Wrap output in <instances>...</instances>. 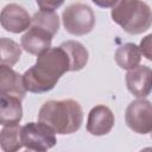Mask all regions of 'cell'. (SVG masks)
<instances>
[{
	"label": "cell",
	"mask_w": 152,
	"mask_h": 152,
	"mask_svg": "<svg viewBox=\"0 0 152 152\" xmlns=\"http://www.w3.org/2000/svg\"><path fill=\"white\" fill-rule=\"evenodd\" d=\"M38 121L51 128L55 134H71L80 129L83 124L81 104L71 99L46 101L39 109Z\"/></svg>",
	"instance_id": "2"
},
{
	"label": "cell",
	"mask_w": 152,
	"mask_h": 152,
	"mask_svg": "<svg viewBox=\"0 0 152 152\" xmlns=\"http://www.w3.org/2000/svg\"><path fill=\"white\" fill-rule=\"evenodd\" d=\"M20 126L11 125L5 126L0 131V147L5 152H15L23 147V142L20 139Z\"/></svg>",
	"instance_id": "15"
},
{
	"label": "cell",
	"mask_w": 152,
	"mask_h": 152,
	"mask_svg": "<svg viewBox=\"0 0 152 152\" xmlns=\"http://www.w3.org/2000/svg\"><path fill=\"white\" fill-rule=\"evenodd\" d=\"M31 26L39 27L53 37L59 28V18L55 11H39L31 18Z\"/></svg>",
	"instance_id": "16"
},
{
	"label": "cell",
	"mask_w": 152,
	"mask_h": 152,
	"mask_svg": "<svg viewBox=\"0 0 152 152\" xmlns=\"http://www.w3.org/2000/svg\"><path fill=\"white\" fill-rule=\"evenodd\" d=\"M125 120L127 126L135 133L147 134L152 131V104L150 101L138 99L126 108Z\"/></svg>",
	"instance_id": "6"
},
{
	"label": "cell",
	"mask_w": 152,
	"mask_h": 152,
	"mask_svg": "<svg viewBox=\"0 0 152 152\" xmlns=\"http://www.w3.org/2000/svg\"><path fill=\"white\" fill-rule=\"evenodd\" d=\"M110 15L129 34H140L151 27V8L142 0H118Z\"/></svg>",
	"instance_id": "3"
},
{
	"label": "cell",
	"mask_w": 152,
	"mask_h": 152,
	"mask_svg": "<svg viewBox=\"0 0 152 152\" xmlns=\"http://www.w3.org/2000/svg\"><path fill=\"white\" fill-rule=\"evenodd\" d=\"M95 5H97L99 7H102V8H109V7H113L118 0H91Z\"/></svg>",
	"instance_id": "20"
},
{
	"label": "cell",
	"mask_w": 152,
	"mask_h": 152,
	"mask_svg": "<svg viewBox=\"0 0 152 152\" xmlns=\"http://www.w3.org/2000/svg\"><path fill=\"white\" fill-rule=\"evenodd\" d=\"M68 55L70 62V71H80L88 63V50L76 40H66L59 45Z\"/></svg>",
	"instance_id": "13"
},
{
	"label": "cell",
	"mask_w": 152,
	"mask_h": 152,
	"mask_svg": "<svg viewBox=\"0 0 152 152\" xmlns=\"http://www.w3.org/2000/svg\"><path fill=\"white\" fill-rule=\"evenodd\" d=\"M23 119L21 100L12 96L0 97V125H17Z\"/></svg>",
	"instance_id": "12"
},
{
	"label": "cell",
	"mask_w": 152,
	"mask_h": 152,
	"mask_svg": "<svg viewBox=\"0 0 152 152\" xmlns=\"http://www.w3.org/2000/svg\"><path fill=\"white\" fill-rule=\"evenodd\" d=\"M23 146L30 151L44 152L52 148L57 140L55 132L42 122H28L20 128Z\"/></svg>",
	"instance_id": "5"
},
{
	"label": "cell",
	"mask_w": 152,
	"mask_h": 152,
	"mask_svg": "<svg viewBox=\"0 0 152 152\" xmlns=\"http://www.w3.org/2000/svg\"><path fill=\"white\" fill-rule=\"evenodd\" d=\"M62 20L66 32L74 36L88 34L95 26L94 11L86 4L69 5L63 11Z\"/></svg>",
	"instance_id": "4"
},
{
	"label": "cell",
	"mask_w": 152,
	"mask_h": 152,
	"mask_svg": "<svg viewBox=\"0 0 152 152\" xmlns=\"http://www.w3.org/2000/svg\"><path fill=\"white\" fill-rule=\"evenodd\" d=\"M21 56V46L10 38H0V64L14 65Z\"/></svg>",
	"instance_id": "17"
},
{
	"label": "cell",
	"mask_w": 152,
	"mask_h": 152,
	"mask_svg": "<svg viewBox=\"0 0 152 152\" xmlns=\"http://www.w3.org/2000/svg\"><path fill=\"white\" fill-rule=\"evenodd\" d=\"M26 89L23 82V75L13 70L10 65L0 64V97L12 96L19 100L25 97Z\"/></svg>",
	"instance_id": "9"
},
{
	"label": "cell",
	"mask_w": 152,
	"mask_h": 152,
	"mask_svg": "<svg viewBox=\"0 0 152 152\" xmlns=\"http://www.w3.org/2000/svg\"><path fill=\"white\" fill-rule=\"evenodd\" d=\"M115 118L110 108L104 104H97L93 107L88 114L87 131L96 137L108 134L114 127Z\"/></svg>",
	"instance_id": "8"
},
{
	"label": "cell",
	"mask_w": 152,
	"mask_h": 152,
	"mask_svg": "<svg viewBox=\"0 0 152 152\" xmlns=\"http://www.w3.org/2000/svg\"><path fill=\"white\" fill-rule=\"evenodd\" d=\"M152 71L146 65H137L126 74V86L131 94L144 99L151 93Z\"/></svg>",
	"instance_id": "10"
},
{
	"label": "cell",
	"mask_w": 152,
	"mask_h": 152,
	"mask_svg": "<svg viewBox=\"0 0 152 152\" xmlns=\"http://www.w3.org/2000/svg\"><path fill=\"white\" fill-rule=\"evenodd\" d=\"M70 71V62L66 52L61 48H49L40 52L37 62L23 75L26 91L40 94L55 88L61 76Z\"/></svg>",
	"instance_id": "1"
},
{
	"label": "cell",
	"mask_w": 152,
	"mask_h": 152,
	"mask_svg": "<svg viewBox=\"0 0 152 152\" xmlns=\"http://www.w3.org/2000/svg\"><path fill=\"white\" fill-rule=\"evenodd\" d=\"M151 39H152V36L151 34H147L141 42H140V45H139V50H140V53H142L146 59L151 61L152 59V52H151Z\"/></svg>",
	"instance_id": "19"
},
{
	"label": "cell",
	"mask_w": 152,
	"mask_h": 152,
	"mask_svg": "<svg viewBox=\"0 0 152 152\" xmlns=\"http://www.w3.org/2000/svg\"><path fill=\"white\" fill-rule=\"evenodd\" d=\"M115 62L116 64L125 70H131L139 65L141 61V53L139 46L134 43H126L119 46L115 51Z\"/></svg>",
	"instance_id": "14"
},
{
	"label": "cell",
	"mask_w": 152,
	"mask_h": 152,
	"mask_svg": "<svg viewBox=\"0 0 152 152\" xmlns=\"http://www.w3.org/2000/svg\"><path fill=\"white\" fill-rule=\"evenodd\" d=\"M52 38L53 37L46 31L36 26H30L27 32L23 34L20 39V46L26 52L38 56L40 52L51 46Z\"/></svg>",
	"instance_id": "11"
},
{
	"label": "cell",
	"mask_w": 152,
	"mask_h": 152,
	"mask_svg": "<svg viewBox=\"0 0 152 152\" xmlns=\"http://www.w3.org/2000/svg\"><path fill=\"white\" fill-rule=\"evenodd\" d=\"M40 11H55L61 7L64 0H36Z\"/></svg>",
	"instance_id": "18"
},
{
	"label": "cell",
	"mask_w": 152,
	"mask_h": 152,
	"mask_svg": "<svg viewBox=\"0 0 152 152\" xmlns=\"http://www.w3.org/2000/svg\"><path fill=\"white\" fill-rule=\"evenodd\" d=\"M0 25L8 32L21 33L31 26V17L18 4H8L0 12Z\"/></svg>",
	"instance_id": "7"
}]
</instances>
